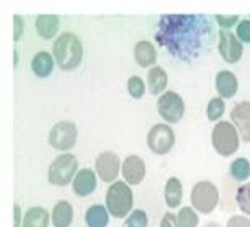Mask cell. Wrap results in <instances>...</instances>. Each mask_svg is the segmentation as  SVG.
<instances>
[{
    "label": "cell",
    "mask_w": 250,
    "mask_h": 227,
    "mask_svg": "<svg viewBox=\"0 0 250 227\" xmlns=\"http://www.w3.org/2000/svg\"><path fill=\"white\" fill-rule=\"evenodd\" d=\"M209 33L205 17L198 15H164L159 21L156 41L169 52L182 59L193 57L202 49Z\"/></svg>",
    "instance_id": "6da1fadb"
},
{
    "label": "cell",
    "mask_w": 250,
    "mask_h": 227,
    "mask_svg": "<svg viewBox=\"0 0 250 227\" xmlns=\"http://www.w3.org/2000/svg\"><path fill=\"white\" fill-rule=\"evenodd\" d=\"M52 57L65 72L77 68L83 59V45L77 34L62 33L52 45Z\"/></svg>",
    "instance_id": "7a4b0ae2"
},
{
    "label": "cell",
    "mask_w": 250,
    "mask_h": 227,
    "mask_svg": "<svg viewBox=\"0 0 250 227\" xmlns=\"http://www.w3.org/2000/svg\"><path fill=\"white\" fill-rule=\"evenodd\" d=\"M106 208L117 219L125 218L133 208V193L127 182H114L106 193Z\"/></svg>",
    "instance_id": "3957f363"
},
{
    "label": "cell",
    "mask_w": 250,
    "mask_h": 227,
    "mask_svg": "<svg viewBox=\"0 0 250 227\" xmlns=\"http://www.w3.org/2000/svg\"><path fill=\"white\" fill-rule=\"evenodd\" d=\"M213 148L221 156H232L239 149V132L232 124L218 122L211 133Z\"/></svg>",
    "instance_id": "277c9868"
},
{
    "label": "cell",
    "mask_w": 250,
    "mask_h": 227,
    "mask_svg": "<svg viewBox=\"0 0 250 227\" xmlns=\"http://www.w3.org/2000/svg\"><path fill=\"white\" fill-rule=\"evenodd\" d=\"M78 169V161L72 153H65L59 156L52 161V164L49 165V182L52 185L65 186L70 184V180L73 179V175H77Z\"/></svg>",
    "instance_id": "5b68a950"
},
{
    "label": "cell",
    "mask_w": 250,
    "mask_h": 227,
    "mask_svg": "<svg viewBox=\"0 0 250 227\" xmlns=\"http://www.w3.org/2000/svg\"><path fill=\"white\" fill-rule=\"evenodd\" d=\"M219 201V191L211 182H198L192 190V205L193 209H197L202 214L213 213Z\"/></svg>",
    "instance_id": "8992f818"
},
{
    "label": "cell",
    "mask_w": 250,
    "mask_h": 227,
    "mask_svg": "<svg viewBox=\"0 0 250 227\" xmlns=\"http://www.w3.org/2000/svg\"><path fill=\"white\" fill-rule=\"evenodd\" d=\"M148 148L154 154H167L176 144V135L174 130L166 124H158L149 130L148 133Z\"/></svg>",
    "instance_id": "52a82bcc"
},
{
    "label": "cell",
    "mask_w": 250,
    "mask_h": 227,
    "mask_svg": "<svg viewBox=\"0 0 250 227\" xmlns=\"http://www.w3.org/2000/svg\"><path fill=\"white\" fill-rule=\"evenodd\" d=\"M77 136H78L77 125L73 122L63 120V122H59L52 127L51 133H49V143H51L54 149L68 151L77 143Z\"/></svg>",
    "instance_id": "ba28073f"
},
{
    "label": "cell",
    "mask_w": 250,
    "mask_h": 227,
    "mask_svg": "<svg viewBox=\"0 0 250 227\" xmlns=\"http://www.w3.org/2000/svg\"><path fill=\"white\" fill-rule=\"evenodd\" d=\"M184 110H186L184 101L174 91H167L158 99V112L169 124H177L182 119Z\"/></svg>",
    "instance_id": "9c48e42d"
},
{
    "label": "cell",
    "mask_w": 250,
    "mask_h": 227,
    "mask_svg": "<svg viewBox=\"0 0 250 227\" xmlns=\"http://www.w3.org/2000/svg\"><path fill=\"white\" fill-rule=\"evenodd\" d=\"M94 167H96V175H99L103 182H114L119 177L121 159L112 151H104L94 161Z\"/></svg>",
    "instance_id": "30bf717a"
},
{
    "label": "cell",
    "mask_w": 250,
    "mask_h": 227,
    "mask_svg": "<svg viewBox=\"0 0 250 227\" xmlns=\"http://www.w3.org/2000/svg\"><path fill=\"white\" fill-rule=\"evenodd\" d=\"M219 54L221 57L226 60L228 63H236L239 62V59L242 57L244 47L241 41L237 39L236 34L229 33V31H219Z\"/></svg>",
    "instance_id": "8fae6325"
},
{
    "label": "cell",
    "mask_w": 250,
    "mask_h": 227,
    "mask_svg": "<svg viewBox=\"0 0 250 227\" xmlns=\"http://www.w3.org/2000/svg\"><path fill=\"white\" fill-rule=\"evenodd\" d=\"M231 122L239 132V136L250 143V103L242 101L236 104L231 110Z\"/></svg>",
    "instance_id": "7c38bea8"
},
{
    "label": "cell",
    "mask_w": 250,
    "mask_h": 227,
    "mask_svg": "<svg viewBox=\"0 0 250 227\" xmlns=\"http://www.w3.org/2000/svg\"><path fill=\"white\" fill-rule=\"evenodd\" d=\"M145 174H146V169H145V163L140 156L133 154L125 158V161L122 163V175L128 185L140 184L145 179Z\"/></svg>",
    "instance_id": "4fadbf2b"
},
{
    "label": "cell",
    "mask_w": 250,
    "mask_h": 227,
    "mask_svg": "<svg viewBox=\"0 0 250 227\" xmlns=\"http://www.w3.org/2000/svg\"><path fill=\"white\" fill-rule=\"evenodd\" d=\"M96 190V172L91 169H82L73 180V191L78 196H88Z\"/></svg>",
    "instance_id": "5bb4252c"
},
{
    "label": "cell",
    "mask_w": 250,
    "mask_h": 227,
    "mask_svg": "<svg viewBox=\"0 0 250 227\" xmlns=\"http://www.w3.org/2000/svg\"><path fill=\"white\" fill-rule=\"evenodd\" d=\"M214 83H216L218 94L221 96V98H226V99L234 98L237 93V89H239V83H237L236 75H234L232 72H229V70H223V72H219L216 75Z\"/></svg>",
    "instance_id": "9a60e30c"
},
{
    "label": "cell",
    "mask_w": 250,
    "mask_h": 227,
    "mask_svg": "<svg viewBox=\"0 0 250 227\" xmlns=\"http://www.w3.org/2000/svg\"><path fill=\"white\" fill-rule=\"evenodd\" d=\"M54 63L56 60L49 52L42 50V52H38L31 60V70L34 72V75L39 78H47L49 75L52 73L54 70Z\"/></svg>",
    "instance_id": "2e32d148"
},
{
    "label": "cell",
    "mask_w": 250,
    "mask_h": 227,
    "mask_svg": "<svg viewBox=\"0 0 250 227\" xmlns=\"http://www.w3.org/2000/svg\"><path fill=\"white\" fill-rule=\"evenodd\" d=\"M133 55H135L137 63L143 68H148L156 63V49H154V45L148 41H140L137 45H135Z\"/></svg>",
    "instance_id": "e0dca14e"
},
{
    "label": "cell",
    "mask_w": 250,
    "mask_h": 227,
    "mask_svg": "<svg viewBox=\"0 0 250 227\" xmlns=\"http://www.w3.org/2000/svg\"><path fill=\"white\" fill-rule=\"evenodd\" d=\"M59 24H61V21H59V17H56V15H38L36 18V29L39 36L44 39H51L56 36Z\"/></svg>",
    "instance_id": "ac0fdd59"
},
{
    "label": "cell",
    "mask_w": 250,
    "mask_h": 227,
    "mask_svg": "<svg viewBox=\"0 0 250 227\" xmlns=\"http://www.w3.org/2000/svg\"><path fill=\"white\" fill-rule=\"evenodd\" d=\"M73 221V208L68 201H57L52 211V223L56 227H68Z\"/></svg>",
    "instance_id": "d6986e66"
},
{
    "label": "cell",
    "mask_w": 250,
    "mask_h": 227,
    "mask_svg": "<svg viewBox=\"0 0 250 227\" xmlns=\"http://www.w3.org/2000/svg\"><path fill=\"white\" fill-rule=\"evenodd\" d=\"M88 227H107L109 224V211L103 205H93L89 206L84 216Z\"/></svg>",
    "instance_id": "ffe728a7"
},
{
    "label": "cell",
    "mask_w": 250,
    "mask_h": 227,
    "mask_svg": "<svg viewBox=\"0 0 250 227\" xmlns=\"http://www.w3.org/2000/svg\"><path fill=\"white\" fill-rule=\"evenodd\" d=\"M164 200L169 208H177L182 201V184L181 180L172 177L166 182L164 186Z\"/></svg>",
    "instance_id": "44dd1931"
},
{
    "label": "cell",
    "mask_w": 250,
    "mask_h": 227,
    "mask_svg": "<svg viewBox=\"0 0 250 227\" xmlns=\"http://www.w3.org/2000/svg\"><path fill=\"white\" fill-rule=\"evenodd\" d=\"M167 86V75L161 67H153L148 72V89L151 94H161Z\"/></svg>",
    "instance_id": "7402d4cb"
},
{
    "label": "cell",
    "mask_w": 250,
    "mask_h": 227,
    "mask_svg": "<svg viewBox=\"0 0 250 227\" xmlns=\"http://www.w3.org/2000/svg\"><path fill=\"white\" fill-rule=\"evenodd\" d=\"M49 213L44 208H31L24 216L23 227H47Z\"/></svg>",
    "instance_id": "603a6c76"
},
{
    "label": "cell",
    "mask_w": 250,
    "mask_h": 227,
    "mask_svg": "<svg viewBox=\"0 0 250 227\" xmlns=\"http://www.w3.org/2000/svg\"><path fill=\"white\" fill-rule=\"evenodd\" d=\"M231 175L234 180L244 182L250 177V163L246 158H237L231 164Z\"/></svg>",
    "instance_id": "cb8c5ba5"
},
{
    "label": "cell",
    "mask_w": 250,
    "mask_h": 227,
    "mask_svg": "<svg viewBox=\"0 0 250 227\" xmlns=\"http://www.w3.org/2000/svg\"><path fill=\"white\" fill-rule=\"evenodd\" d=\"M236 201L244 214H250V184H244L236 191Z\"/></svg>",
    "instance_id": "d4e9b609"
},
{
    "label": "cell",
    "mask_w": 250,
    "mask_h": 227,
    "mask_svg": "<svg viewBox=\"0 0 250 227\" xmlns=\"http://www.w3.org/2000/svg\"><path fill=\"white\" fill-rule=\"evenodd\" d=\"M224 114V99L223 98H213L208 103L207 107V117L211 120V122H216L223 117Z\"/></svg>",
    "instance_id": "484cf974"
},
{
    "label": "cell",
    "mask_w": 250,
    "mask_h": 227,
    "mask_svg": "<svg viewBox=\"0 0 250 227\" xmlns=\"http://www.w3.org/2000/svg\"><path fill=\"white\" fill-rule=\"evenodd\" d=\"M122 227H148V214L143 209H135L125 219Z\"/></svg>",
    "instance_id": "4316f807"
},
{
    "label": "cell",
    "mask_w": 250,
    "mask_h": 227,
    "mask_svg": "<svg viewBox=\"0 0 250 227\" xmlns=\"http://www.w3.org/2000/svg\"><path fill=\"white\" fill-rule=\"evenodd\" d=\"M177 221L181 227H197L198 226V214L193 208H182L177 214Z\"/></svg>",
    "instance_id": "83f0119b"
},
{
    "label": "cell",
    "mask_w": 250,
    "mask_h": 227,
    "mask_svg": "<svg viewBox=\"0 0 250 227\" xmlns=\"http://www.w3.org/2000/svg\"><path fill=\"white\" fill-rule=\"evenodd\" d=\"M127 86H128L130 96L135 98V99H140L145 94V83H143V80L140 77H130Z\"/></svg>",
    "instance_id": "f1b7e54d"
},
{
    "label": "cell",
    "mask_w": 250,
    "mask_h": 227,
    "mask_svg": "<svg viewBox=\"0 0 250 227\" xmlns=\"http://www.w3.org/2000/svg\"><path fill=\"white\" fill-rule=\"evenodd\" d=\"M236 36L241 42L250 44V20H242L237 26Z\"/></svg>",
    "instance_id": "f546056e"
},
{
    "label": "cell",
    "mask_w": 250,
    "mask_h": 227,
    "mask_svg": "<svg viewBox=\"0 0 250 227\" xmlns=\"http://www.w3.org/2000/svg\"><path fill=\"white\" fill-rule=\"evenodd\" d=\"M214 20H216L218 24H219L221 28L229 29V28H232L234 24H236V23L239 21V17H237V15H231V17H224V15H216V17H214Z\"/></svg>",
    "instance_id": "4dcf8cb0"
},
{
    "label": "cell",
    "mask_w": 250,
    "mask_h": 227,
    "mask_svg": "<svg viewBox=\"0 0 250 227\" xmlns=\"http://www.w3.org/2000/svg\"><path fill=\"white\" fill-rule=\"evenodd\" d=\"M226 227H250V219L247 216H232L229 218Z\"/></svg>",
    "instance_id": "1f68e13d"
},
{
    "label": "cell",
    "mask_w": 250,
    "mask_h": 227,
    "mask_svg": "<svg viewBox=\"0 0 250 227\" xmlns=\"http://www.w3.org/2000/svg\"><path fill=\"white\" fill-rule=\"evenodd\" d=\"M161 227H181L177 221V216L172 213H166L161 219Z\"/></svg>",
    "instance_id": "d6a6232c"
},
{
    "label": "cell",
    "mask_w": 250,
    "mask_h": 227,
    "mask_svg": "<svg viewBox=\"0 0 250 227\" xmlns=\"http://www.w3.org/2000/svg\"><path fill=\"white\" fill-rule=\"evenodd\" d=\"M23 36V18L21 17H15V36L13 39L15 41H18V39H21Z\"/></svg>",
    "instance_id": "836d02e7"
},
{
    "label": "cell",
    "mask_w": 250,
    "mask_h": 227,
    "mask_svg": "<svg viewBox=\"0 0 250 227\" xmlns=\"http://www.w3.org/2000/svg\"><path fill=\"white\" fill-rule=\"evenodd\" d=\"M20 219H21V209L18 205H15V227H20Z\"/></svg>",
    "instance_id": "e575fe53"
},
{
    "label": "cell",
    "mask_w": 250,
    "mask_h": 227,
    "mask_svg": "<svg viewBox=\"0 0 250 227\" xmlns=\"http://www.w3.org/2000/svg\"><path fill=\"white\" fill-rule=\"evenodd\" d=\"M203 227H223L219 223H208V224H205Z\"/></svg>",
    "instance_id": "d590c367"
}]
</instances>
